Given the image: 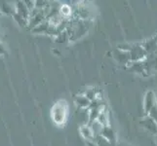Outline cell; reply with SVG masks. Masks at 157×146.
<instances>
[{"instance_id": "12", "label": "cell", "mask_w": 157, "mask_h": 146, "mask_svg": "<svg viewBox=\"0 0 157 146\" xmlns=\"http://www.w3.org/2000/svg\"><path fill=\"white\" fill-rule=\"evenodd\" d=\"M148 116H150L157 123V105H155L152 109L150 110V112L148 113Z\"/></svg>"}, {"instance_id": "10", "label": "cell", "mask_w": 157, "mask_h": 146, "mask_svg": "<svg viewBox=\"0 0 157 146\" xmlns=\"http://www.w3.org/2000/svg\"><path fill=\"white\" fill-rule=\"evenodd\" d=\"M72 9L71 7L69 6V5H67L64 4L61 7V10H59V15L62 16V17H70V16L72 15Z\"/></svg>"}, {"instance_id": "2", "label": "cell", "mask_w": 157, "mask_h": 146, "mask_svg": "<svg viewBox=\"0 0 157 146\" xmlns=\"http://www.w3.org/2000/svg\"><path fill=\"white\" fill-rule=\"evenodd\" d=\"M129 53L131 57V62H144L149 56L142 44H131Z\"/></svg>"}, {"instance_id": "6", "label": "cell", "mask_w": 157, "mask_h": 146, "mask_svg": "<svg viewBox=\"0 0 157 146\" xmlns=\"http://www.w3.org/2000/svg\"><path fill=\"white\" fill-rule=\"evenodd\" d=\"M140 124H142L144 129H147L151 133L157 134V123L150 116L147 115V117H144L142 122H140Z\"/></svg>"}, {"instance_id": "3", "label": "cell", "mask_w": 157, "mask_h": 146, "mask_svg": "<svg viewBox=\"0 0 157 146\" xmlns=\"http://www.w3.org/2000/svg\"><path fill=\"white\" fill-rule=\"evenodd\" d=\"M112 55L116 62H118L119 63H121L125 66L131 62V57H130V53L128 51H124L117 48L116 50L113 51Z\"/></svg>"}, {"instance_id": "4", "label": "cell", "mask_w": 157, "mask_h": 146, "mask_svg": "<svg viewBox=\"0 0 157 146\" xmlns=\"http://www.w3.org/2000/svg\"><path fill=\"white\" fill-rule=\"evenodd\" d=\"M157 105V102H156V97H155V95L153 94V92H147V95H145V97H144V111L147 114L150 112V110L152 109V108Z\"/></svg>"}, {"instance_id": "8", "label": "cell", "mask_w": 157, "mask_h": 146, "mask_svg": "<svg viewBox=\"0 0 157 146\" xmlns=\"http://www.w3.org/2000/svg\"><path fill=\"white\" fill-rule=\"evenodd\" d=\"M101 136H102L105 138H106L110 143L115 140V133H114L113 129L109 126L104 127V129H102V132L101 133Z\"/></svg>"}, {"instance_id": "13", "label": "cell", "mask_w": 157, "mask_h": 146, "mask_svg": "<svg viewBox=\"0 0 157 146\" xmlns=\"http://www.w3.org/2000/svg\"><path fill=\"white\" fill-rule=\"evenodd\" d=\"M156 55H157V52H156Z\"/></svg>"}, {"instance_id": "11", "label": "cell", "mask_w": 157, "mask_h": 146, "mask_svg": "<svg viewBox=\"0 0 157 146\" xmlns=\"http://www.w3.org/2000/svg\"><path fill=\"white\" fill-rule=\"evenodd\" d=\"M97 121H99L104 127L108 126V116H107V113H106L105 110L101 112V114L99 115L98 119H97Z\"/></svg>"}, {"instance_id": "14", "label": "cell", "mask_w": 157, "mask_h": 146, "mask_svg": "<svg viewBox=\"0 0 157 146\" xmlns=\"http://www.w3.org/2000/svg\"><path fill=\"white\" fill-rule=\"evenodd\" d=\"M156 136H157V134H156Z\"/></svg>"}, {"instance_id": "9", "label": "cell", "mask_w": 157, "mask_h": 146, "mask_svg": "<svg viewBox=\"0 0 157 146\" xmlns=\"http://www.w3.org/2000/svg\"><path fill=\"white\" fill-rule=\"evenodd\" d=\"M80 133L82 134V137L87 140H94V133L92 132V129L89 125H83L80 128Z\"/></svg>"}, {"instance_id": "7", "label": "cell", "mask_w": 157, "mask_h": 146, "mask_svg": "<svg viewBox=\"0 0 157 146\" xmlns=\"http://www.w3.org/2000/svg\"><path fill=\"white\" fill-rule=\"evenodd\" d=\"M75 103L80 108H89L91 101L85 95H80L75 97Z\"/></svg>"}, {"instance_id": "1", "label": "cell", "mask_w": 157, "mask_h": 146, "mask_svg": "<svg viewBox=\"0 0 157 146\" xmlns=\"http://www.w3.org/2000/svg\"><path fill=\"white\" fill-rule=\"evenodd\" d=\"M67 115V104L64 100H59L54 105L52 109V117L56 124H61L66 122V118Z\"/></svg>"}, {"instance_id": "5", "label": "cell", "mask_w": 157, "mask_h": 146, "mask_svg": "<svg viewBox=\"0 0 157 146\" xmlns=\"http://www.w3.org/2000/svg\"><path fill=\"white\" fill-rule=\"evenodd\" d=\"M142 46L144 48V50L147 52L148 55L156 54V52H157V35L152 36L151 38L145 40L144 43H142Z\"/></svg>"}]
</instances>
